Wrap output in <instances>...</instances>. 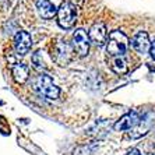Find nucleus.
I'll use <instances>...</instances> for the list:
<instances>
[{
  "mask_svg": "<svg viewBox=\"0 0 155 155\" xmlns=\"http://www.w3.org/2000/svg\"><path fill=\"white\" fill-rule=\"evenodd\" d=\"M127 48H129V39L127 36L116 29V31H112L108 36V42H106V51L110 56H123V54L127 52Z\"/></svg>",
  "mask_w": 155,
  "mask_h": 155,
  "instance_id": "obj_2",
  "label": "nucleus"
},
{
  "mask_svg": "<svg viewBox=\"0 0 155 155\" xmlns=\"http://www.w3.org/2000/svg\"><path fill=\"white\" fill-rule=\"evenodd\" d=\"M32 46V38L27 31H18L14 36V51L17 54L24 56Z\"/></svg>",
  "mask_w": 155,
  "mask_h": 155,
  "instance_id": "obj_6",
  "label": "nucleus"
},
{
  "mask_svg": "<svg viewBox=\"0 0 155 155\" xmlns=\"http://www.w3.org/2000/svg\"><path fill=\"white\" fill-rule=\"evenodd\" d=\"M73 48L78 53V56H87L90 51V36L85 29L78 28L73 35Z\"/></svg>",
  "mask_w": 155,
  "mask_h": 155,
  "instance_id": "obj_4",
  "label": "nucleus"
},
{
  "mask_svg": "<svg viewBox=\"0 0 155 155\" xmlns=\"http://www.w3.org/2000/svg\"><path fill=\"white\" fill-rule=\"evenodd\" d=\"M150 53H151V58L155 60V41L152 42V45H151V49H150Z\"/></svg>",
  "mask_w": 155,
  "mask_h": 155,
  "instance_id": "obj_16",
  "label": "nucleus"
},
{
  "mask_svg": "<svg viewBox=\"0 0 155 155\" xmlns=\"http://www.w3.org/2000/svg\"><path fill=\"white\" fill-rule=\"evenodd\" d=\"M88 36H90V41L98 46H102L105 43L108 42V29H106V25L104 22H95L94 25L91 27L90 32H88Z\"/></svg>",
  "mask_w": 155,
  "mask_h": 155,
  "instance_id": "obj_7",
  "label": "nucleus"
},
{
  "mask_svg": "<svg viewBox=\"0 0 155 155\" xmlns=\"http://www.w3.org/2000/svg\"><path fill=\"white\" fill-rule=\"evenodd\" d=\"M32 88L41 95V97L46 98V99H51L54 101L58 99L59 95H60V90L59 87H56L52 81V78L46 74H39L32 80Z\"/></svg>",
  "mask_w": 155,
  "mask_h": 155,
  "instance_id": "obj_1",
  "label": "nucleus"
},
{
  "mask_svg": "<svg viewBox=\"0 0 155 155\" xmlns=\"http://www.w3.org/2000/svg\"><path fill=\"white\" fill-rule=\"evenodd\" d=\"M95 147L92 144H85V145H78V147L73 151L71 155H94Z\"/></svg>",
  "mask_w": 155,
  "mask_h": 155,
  "instance_id": "obj_15",
  "label": "nucleus"
},
{
  "mask_svg": "<svg viewBox=\"0 0 155 155\" xmlns=\"http://www.w3.org/2000/svg\"><path fill=\"white\" fill-rule=\"evenodd\" d=\"M58 24L63 29H70L76 24V17H77V7L70 2L66 0L60 4V7L58 8Z\"/></svg>",
  "mask_w": 155,
  "mask_h": 155,
  "instance_id": "obj_3",
  "label": "nucleus"
},
{
  "mask_svg": "<svg viewBox=\"0 0 155 155\" xmlns=\"http://www.w3.org/2000/svg\"><path fill=\"white\" fill-rule=\"evenodd\" d=\"M54 61L58 63L59 66H66L71 59V48H70L69 43L60 42L54 46Z\"/></svg>",
  "mask_w": 155,
  "mask_h": 155,
  "instance_id": "obj_9",
  "label": "nucleus"
},
{
  "mask_svg": "<svg viewBox=\"0 0 155 155\" xmlns=\"http://www.w3.org/2000/svg\"><path fill=\"white\" fill-rule=\"evenodd\" d=\"M36 8H38V13L41 17L46 18V20L53 18L58 14V10L51 0H36Z\"/></svg>",
  "mask_w": 155,
  "mask_h": 155,
  "instance_id": "obj_11",
  "label": "nucleus"
},
{
  "mask_svg": "<svg viewBox=\"0 0 155 155\" xmlns=\"http://www.w3.org/2000/svg\"><path fill=\"white\" fill-rule=\"evenodd\" d=\"M110 67L115 73L117 74H126L129 71V66H127V61L124 60L123 56H115L110 61Z\"/></svg>",
  "mask_w": 155,
  "mask_h": 155,
  "instance_id": "obj_13",
  "label": "nucleus"
},
{
  "mask_svg": "<svg viewBox=\"0 0 155 155\" xmlns=\"http://www.w3.org/2000/svg\"><path fill=\"white\" fill-rule=\"evenodd\" d=\"M131 45H133L134 51L138 53L144 54L147 52H150L151 49V42H150V36L145 31H140L134 35V38L131 39Z\"/></svg>",
  "mask_w": 155,
  "mask_h": 155,
  "instance_id": "obj_10",
  "label": "nucleus"
},
{
  "mask_svg": "<svg viewBox=\"0 0 155 155\" xmlns=\"http://www.w3.org/2000/svg\"><path fill=\"white\" fill-rule=\"evenodd\" d=\"M140 122V116L137 112H129L124 116H122L117 122L115 123L113 129L116 131H126V130H131L138 124Z\"/></svg>",
  "mask_w": 155,
  "mask_h": 155,
  "instance_id": "obj_8",
  "label": "nucleus"
},
{
  "mask_svg": "<svg viewBox=\"0 0 155 155\" xmlns=\"http://www.w3.org/2000/svg\"><path fill=\"white\" fill-rule=\"evenodd\" d=\"M126 155H141V152L138 151L137 148H133V150H131V151H129Z\"/></svg>",
  "mask_w": 155,
  "mask_h": 155,
  "instance_id": "obj_17",
  "label": "nucleus"
},
{
  "mask_svg": "<svg viewBox=\"0 0 155 155\" xmlns=\"http://www.w3.org/2000/svg\"><path fill=\"white\" fill-rule=\"evenodd\" d=\"M11 73H13L14 81L18 84H24L29 77V69L28 66L24 64V63H14L13 69H11Z\"/></svg>",
  "mask_w": 155,
  "mask_h": 155,
  "instance_id": "obj_12",
  "label": "nucleus"
},
{
  "mask_svg": "<svg viewBox=\"0 0 155 155\" xmlns=\"http://www.w3.org/2000/svg\"><path fill=\"white\" fill-rule=\"evenodd\" d=\"M32 63H34V67L36 70H45L46 69V64H45V59H43V54L41 51L35 52L32 56Z\"/></svg>",
  "mask_w": 155,
  "mask_h": 155,
  "instance_id": "obj_14",
  "label": "nucleus"
},
{
  "mask_svg": "<svg viewBox=\"0 0 155 155\" xmlns=\"http://www.w3.org/2000/svg\"><path fill=\"white\" fill-rule=\"evenodd\" d=\"M155 123V115L152 112H147L143 117H140V122L134 129H131V131L129 133V136L131 138H140L144 134H147L150 131V129L152 127V124Z\"/></svg>",
  "mask_w": 155,
  "mask_h": 155,
  "instance_id": "obj_5",
  "label": "nucleus"
}]
</instances>
